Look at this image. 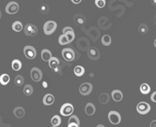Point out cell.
Returning <instances> with one entry per match:
<instances>
[{"label":"cell","instance_id":"cb8c5ba5","mask_svg":"<svg viewBox=\"0 0 156 127\" xmlns=\"http://www.w3.org/2000/svg\"><path fill=\"white\" fill-rule=\"evenodd\" d=\"M73 72L75 74V76L82 77L84 75V73H85V68L82 67V65H76L73 69Z\"/></svg>","mask_w":156,"mask_h":127},{"label":"cell","instance_id":"4316f807","mask_svg":"<svg viewBox=\"0 0 156 127\" xmlns=\"http://www.w3.org/2000/svg\"><path fill=\"white\" fill-rule=\"evenodd\" d=\"M111 42H112V39H111V36L109 35L103 36V37H102V43H103V45L110 46L111 45Z\"/></svg>","mask_w":156,"mask_h":127},{"label":"cell","instance_id":"d6986e66","mask_svg":"<svg viewBox=\"0 0 156 127\" xmlns=\"http://www.w3.org/2000/svg\"><path fill=\"white\" fill-rule=\"evenodd\" d=\"M25 113H26V111H25V109H24V107H16L15 109H13V114L19 119L23 118V117L25 116Z\"/></svg>","mask_w":156,"mask_h":127},{"label":"cell","instance_id":"ee69618b","mask_svg":"<svg viewBox=\"0 0 156 127\" xmlns=\"http://www.w3.org/2000/svg\"><path fill=\"white\" fill-rule=\"evenodd\" d=\"M52 127H56V126H52Z\"/></svg>","mask_w":156,"mask_h":127},{"label":"cell","instance_id":"8d00e7d4","mask_svg":"<svg viewBox=\"0 0 156 127\" xmlns=\"http://www.w3.org/2000/svg\"><path fill=\"white\" fill-rule=\"evenodd\" d=\"M73 4H80L82 2V0H71Z\"/></svg>","mask_w":156,"mask_h":127},{"label":"cell","instance_id":"8992f818","mask_svg":"<svg viewBox=\"0 0 156 127\" xmlns=\"http://www.w3.org/2000/svg\"><path fill=\"white\" fill-rule=\"evenodd\" d=\"M92 89H93V86L91 83L89 82H85V83H82L81 85L79 87V93H81L82 95H88L89 93L92 92Z\"/></svg>","mask_w":156,"mask_h":127},{"label":"cell","instance_id":"9c48e42d","mask_svg":"<svg viewBox=\"0 0 156 127\" xmlns=\"http://www.w3.org/2000/svg\"><path fill=\"white\" fill-rule=\"evenodd\" d=\"M24 54L27 59H34L37 56V51L32 46H26L24 48Z\"/></svg>","mask_w":156,"mask_h":127},{"label":"cell","instance_id":"d6a6232c","mask_svg":"<svg viewBox=\"0 0 156 127\" xmlns=\"http://www.w3.org/2000/svg\"><path fill=\"white\" fill-rule=\"evenodd\" d=\"M58 43H59L60 45H67V44L70 43V41H69V39H68V37L66 36V35L62 34V35H61V36L58 37Z\"/></svg>","mask_w":156,"mask_h":127},{"label":"cell","instance_id":"30bf717a","mask_svg":"<svg viewBox=\"0 0 156 127\" xmlns=\"http://www.w3.org/2000/svg\"><path fill=\"white\" fill-rule=\"evenodd\" d=\"M88 57L93 61L99 60V58H100V51L95 47H90L88 50Z\"/></svg>","mask_w":156,"mask_h":127},{"label":"cell","instance_id":"ffe728a7","mask_svg":"<svg viewBox=\"0 0 156 127\" xmlns=\"http://www.w3.org/2000/svg\"><path fill=\"white\" fill-rule=\"evenodd\" d=\"M110 100V95H108L107 93H103L99 96V102L101 103L102 105H106Z\"/></svg>","mask_w":156,"mask_h":127},{"label":"cell","instance_id":"ab89813d","mask_svg":"<svg viewBox=\"0 0 156 127\" xmlns=\"http://www.w3.org/2000/svg\"><path fill=\"white\" fill-rule=\"evenodd\" d=\"M152 3L154 5V6H156V0H152Z\"/></svg>","mask_w":156,"mask_h":127},{"label":"cell","instance_id":"e0dca14e","mask_svg":"<svg viewBox=\"0 0 156 127\" xmlns=\"http://www.w3.org/2000/svg\"><path fill=\"white\" fill-rule=\"evenodd\" d=\"M111 96L113 98V100L115 102H120L122 100V98H123V95H122L121 91L120 90H114L111 93Z\"/></svg>","mask_w":156,"mask_h":127},{"label":"cell","instance_id":"f35d334b","mask_svg":"<svg viewBox=\"0 0 156 127\" xmlns=\"http://www.w3.org/2000/svg\"><path fill=\"white\" fill-rule=\"evenodd\" d=\"M68 127H79V125L72 123V124H69V125H68Z\"/></svg>","mask_w":156,"mask_h":127},{"label":"cell","instance_id":"603a6c76","mask_svg":"<svg viewBox=\"0 0 156 127\" xmlns=\"http://www.w3.org/2000/svg\"><path fill=\"white\" fill-rule=\"evenodd\" d=\"M11 67H12V69L14 70V71H19V70L22 68V63H21V61L18 60V59L13 60L12 63H11Z\"/></svg>","mask_w":156,"mask_h":127},{"label":"cell","instance_id":"8fae6325","mask_svg":"<svg viewBox=\"0 0 156 127\" xmlns=\"http://www.w3.org/2000/svg\"><path fill=\"white\" fill-rule=\"evenodd\" d=\"M19 11V5L17 2H9L6 6V12L8 14H15Z\"/></svg>","mask_w":156,"mask_h":127},{"label":"cell","instance_id":"74e56055","mask_svg":"<svg viewBox=\"0 0 156 127\" xmlns=\"http://www.w3.org/2000/svg\"><path fill=\"white\" fill-rule=\"evenodd\" d=\"M150 127H156V120H153L152 123H150Z\"/></svg>","mask_w":156,"mask_h":127},{"label":"cell","instance_id":"5b68a950","mask_svg":"<svg viewBox=\"0 0 156 127\" xmlns=\"http://www.w3.org/2000/svg\"><path fill=\"white\" fill-rule=\"evenodd\" d=\"M136 110H137V112L141 115L148 114L150 111V106L147 102H140L137 104V106H136Z\"/></svg>","mask_w":156,"mask_h":127},{"label":"cell","instance_id":"f6af8a7d","mask_svg":"<svg viewBox=\"0 0 156 127\" xmlns=\"http://www.w3.org/2000/svg\"><path fill=\"white\" fill-rule=\"evenodd\" d=\"M155 25H156V22H155Z\"/></svg>","mask_w":156,"mask_h":127},{"label":"cell","instance_id":"ba28073f","mask_svg":"<svg viewBox=\"0 0 156 127\" xmlns=\"http://www.w3.org/2000/svg\"><path fill=\"white\" fill-rule=\"evenodd\" d=\"M30 76H31V79H32L33 81L39 82V81H41V79H42V72H41V70L40 68L33 67L31 69V71H30Z\"/></svg>","mask_w":156,"mask_h":127},{"label":"cell","instance_id":"b9f144b4","mask_svg":"<svg viewBox=\"0 0 156 127\" xmlns=\"http://www.w3.org/2000/svg\"><path fill=\"white\" fill-rule=\"evenodd\" d=\"M153 45H154V47L156 48V39H155V40H154V42H153Z\"/></svg>","mask_w":156,"mask_h":127},{"label":"cell","instance_id":"6da1fadb","mask_svg":"<svg viewBox=\"0 0 156 127\" xmlns=\"http://www.w3.org/2000/svg\"><path fill=\"white\" fill-rule=\"evenodd\" d=\"M56 28H58V25H56V22L54 21H48L44 23L43 25V31H44V34L49 36L52 35L53 33L56 30Z\"/></svg>","mask_w":156,"mask_h":127},{"label":"cell","instance_id":"3957f363","mask_svg":"<svg viewBox=\"0 0 156 127\" xmlns=\"http://www.w3.org/2000/svg\"><path fill=\"white\" fill-rule=\"evenodd\" d=\"M108 120H109V121L112 124L118 125L121 121V116L118 111L111 110L108 113Z\"/></svg>","mask_w":156,"mask_h":127},{"label":"cell","instance_id":"7c38bea8","mask_svg":"<svg viewBox=\"0 0 156 127\" xmlns=\"http://www.w3.org/2000/svg\"><path fill=\"white\" fill-rule=\"evenodd\" d=\"M62 32H63V34L66 35V36L68 37L70 43L73 41V39H75V34H74V31H73V29L72 27H71V26H66V27L63 28Z\"/></svg>","mask_w":156,"mask_h":127},{"label":"cell","instance_id":"f546056e","mask_svg":"<svg viewBox=\"0 0 156 127\" xmlns=\"http://www.w3.org/2000/svg\"><path fill=\"white\" fill-rule=\"evenodd\" d=\"M33 91H34V89H33L32 85H30V84H26V85L24 87V93L27 96L31 95L33 93Z\"/></svg>","mask_w":156,"mask_h":127},{"label":"cell","instance_id":"d4e9b609","mask_svg":"<svg viewBox=\"0 0 156 127\" xmlns=\"http://www.w3.org/2000/svg\"><path fill=\"white\" fill-rule=\"evenodd\" d=\"M60 123H61V118H60V116H58V115H54L53 117H52V119H51V124H52V125L58 127V125H60Z\"/></svg>","mask_w":156,"mask_h":127},{"label":"cell","instance_id":"1f68e13d","mask_svg":"<svg viewBox=\"0 0 156 127\" xmlns=\"http://www.w3.org/2000/svg\"><path fill=\"white\" fill-rule=\"evenodd\" d=\"M77 124V125H80V120L79 118L76 116V115H72L70 117L69 119V121H68V124Z\"/></svg>","mask_w":156,"mask_h":127},{"label":"cell","instance_id":"5bb4252c","mask_svg":"<svg viewBox=\"0 0 156 127\" xmlns=\"http://www.w3.org/2000/svg\"><path fill=\"white\" fill-rule=\"evenodd\" d=\"M73 22L78 26H84L85 23H86V17L83 14L77 13L73 16Z\"/></svg>","mask_w":156,"mask_h":127},{"label":"cell","instance_id":"7a4b0ae2","mask_svg":"<svg viewBox=\"0 0 156 127\" xmlns=\"http://www.w3.org/2000/svg\"><path fill=\"white\" fill-rule=\"evenodd\" d=\"M62 57L67 62H73L75 59V53L72 48H65L62 50Z\"/></svg>","mask_w":156,"mask_h":127},{"label":"cell","instance_id":"836d02e7","mask_svg":"<svg viewBox=\"0 0 156 127\" xmlns=\"http://www.w3.org/2000/svg\"><path fill=\"white\" fill-rule=\"evenodd\" d=\"M105 4H106L105 0H95V5L100 8H103L105 6Z\"/></svg>","mask_w":156,"mask_h":127},{"label":"cell","instance_id":"83f0119b","mask_svg":"<svg viewBox=\"0 0 156 127\" xmlns=\"http://www.w3.org/2000/svg\"><path fill=\"white\" fill-rule=\"evenodd\" d=\"M9 81H11V79H9V76L8 74H2L1 76H0V83H1L2 85H7L9 82Z\"/></svg>","mask_w":156,"mask_h":127},{"label":"cell","instance_id":"ac0fdd59","mask_svg":"<svg viewBox=\"0 0 156 127\" xmlns=\"http://www.w3.org/2000/svg\"><path fill=\"white\" fill-rule=\"evenodd\" d=\"M52 57H53L52 56V53L48 49H43L41 51V59L45 61V62H49Z\"/></svg>","mask_w":156,"mask_h":127},{"label":"cell","instance_id":"4dcf8cb0","mask_svg":"<svg viewBox=\"0 0 156 127\" xmlns=\"http://www.w3.org/2000/svg\"><path fill=\"white\" fill-rule=\"evenodd\" d=\"M149 31V27L146 23H141L138 27V32L140 33L141 35H146Z\"/></svg>","mask_w":156,"mask_h":127},{"label":"cell","instance_id":"52a82bcc","mask_svg":"<svg viewBox=\"0 0 156 127\" xmlns=\"http://www.w3.org/2000/svg\"><path fill=\"white\" fill-rule=\"evenodd\" d=\"M24 32H25L26 36H34L38 34V28L36 25H32V23H27V25L24 27Z\"/></svg>","mask_w":156,"mask_h":127},{"label":"cell","instance_id":"9a60e30c","mask_svg":"<svg viewBox=\"0 0 156 127\" xmlns=\"http://www.w3.org/2000/svg\"><path fill=\"white\" fill-rule=\"evenodd\" d=\"M42 102H43V104L45 106H51L54 104L55 97L53 95H51V93H47V95H44L43 99H42Z\"/></svg>","mask_w":156,"mask_h":127},{"label":"cell","instance_id":"44dd1931","mask_svg":"<svg viewBox=\"0 0 156 127\" xmlns=\"http://www.w3.org/2000/svg\"><path fill=\"white\" fill-rule=\"evenodd\" d=\"M48 63H49L50 68L54 69V70L59 68V60L56 58V57H52L51 60L49 61Z\"/></svg>","mask_w":156,"mask_h":127},{"label":"cell","instance_id":"2e32d148","mask_svg":"<svg viewBox=\"0 0 156 127\" xmlns=\"http://www.w3.org/2000/svg\"><path fill=\"white\" fill-rule=\"evenodd\" d=\"M95 111H96V107L92 103H88L86 107H85V112H86V114L88 116H92L95 113Z\"/></svg>","mask_w":156,"mask_h":127},{"label":"cell","instance_id":"4fadbf2b","mask_svg":"<svg viewBox=\"0 0 156 127\" xmlns=\"http://www.w3.org/2000/svg\"><path fill=\"white\" fill-rule=\"evenodd\" d=\"M77 48L81 51H86L87 49L88 50L90 48L89 47V41L85 39V37H80L77 41Z\"/></svg>","mask_w":156,"mask_h":127},{"label":"cell","instance_id":"60d3db41","mask_svg":"<svg viewBox=\"0 0 156 127\" xmlns=\"http://www.w3.org/2000/svg\"><path fill=\"white\" fill-rule=\"evenodd\" d=\"M96 127H105V125H103V124H98Z\"/></svg>","mask_w":156,"mask_h":127},{"label":"cell","instance_id":"7402d4cb","mask_svg":"<svg viewBox=\"0 0 156 127\" xmlns=\"http://www.w3.org/2000/svg\"><path fill=\"white\" fill-rule=\"evenodd\" d=\"M139 90L142 95H148V93H150V87L148 83H142L140 85Z\"/></svg>","mask_w":156,"mask_h":127},{"label":"cell","instance_id":"e575fe53","mask_svg":"<svg viewBox=\"0 0 156 127\" xmlns=\"http://www.w3.org/2000/svg\"><path fill=\"white\" fill-rule=\"evenodd\" d=\"M49 9H50L49 6H48V5H46V4H42L41 6V13H47L49 11Z\"/></svg>","mask_w":156,"mask_h":127},{"label":"cell","instance_id":"f1b7e54d","mask_svg":"<svg viewBox=\"0 0 156 127\" xmlns=\"http://www.w3.org/2000/svg\"><path fill=\"white\" fill-rule=\"evenodd\" d=\"M14 83H15L16 86H22L25 83V79L21 75H17L15 79H14Z\"/></svg>","mask_w":156,"mask_h":127},{"label":"cell","instance_id":"277c9868","mask_svg":"<svg viewBox=\"0 0 156 127\" xmlns=\"http://www.w3.org/2000/svg\"><path fill=\"white\" fill-rule=\"evenodd\" d=\"M73 106L70 103H65L62 107H60V114L62 116H72L73 112Z\"/></svg>","mask_w":156,"mask_h":127},{"label":"cell","instance_id":"d590c367","mask_svg":"<svg viewBox=\"0 0 156 127\" xmlns=\"http://www.w3.org/2000/svg\"><path fill=\"white\" fill-rule=\"evenodd\" d=\"M150 100H152V102L156 103V92L152 93V95H150Z\"/></svg>","mask_w":156,"mask_h":127},{"label":"cell","instance_id":"484cf974","mask_svg":"<svg viewBox=\"0 0 156 127\" xmlns=\"http://www.w3.org/2000/svg\"><path fill=\"white\" fill-rule=\"evenodd\" d=\"M24 29V26H23V23L19 21H16L12 23V30L15 31V32H20Z\"/></svg>","mask_w":156,"mask_h":127},{"label":"cell","instance_id":"7bdbcfd3","mask_svg":"<svg viewBox=\"0 0 156 127\" xmlns=\"http://www.w3.org/2000/svg\"><path fill=\"white\" fill-rule=\"evenodd\" d=\"M1 16H2V13H1V11H0V19H1Z\"/></svg>","mask_w":156,"mask_h":127}]
</instances>
